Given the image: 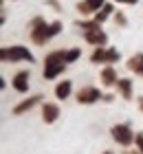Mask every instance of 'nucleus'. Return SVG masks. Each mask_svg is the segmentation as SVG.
Segmentation results:
<instances>
[{"label":"nucleus","mask_w":143,"mask_h":154,"mask_svg":"<svg viewBox=\"0 0 143 154\" xmlns=\"http://www.w3.org/2000/svg\"><path fill=\"white\" fill-rule=\"evenodd\" d=\"M40 99H42V97H40V95H35V97H31V99H26V101H22V103H18V106L13 108V115H22V112H26V110H31Z\"/></svg>","instance_id":"nucleus-12"},{"label":"nucleus","mask_w":143,"mask_h":154,"mask_svg":"<svg viewBox=\"0 0 143 154\" xmlns=\"http://www.w3.org/2000/svg\"><path fill=\"white\" fill-rule=\"evenodd\" d=\"M57 117H60V108H57L55 103H46L44 110H42V119H44V123H53Z\"/></svg>","instance_id":"nucleus-10"},{"label":"nucleus","mask_w":143,"mask_h":154,"mask_svg":"<svg viewBox=\"0 0 143 154\" xmlns=\"http://www.w3.org/2000/svg\"><path fill=\"white\" fill-rule=\"evenodd\" d=\"M128 68L134 71V73H139L143 77V53H139V55H134V57L128 60Z\"/></svg>","instance_id":"nucleus-13"},{"label":"nucleus","mask_w":143,"mask_h":154,"mask_svg":"<svg viewBox=\"0 0 143 154\" xmlns=\"http://www.w3.org/2000/svg\"><path fill=\"white\" fill-rule=\"evenodd\" d=\"M44 77L46 79H53V77H57L64 68H66L68 64V51H53L46 55L44 60Z\"/></svg>","instance_id":"nucleus-1"},{"label":"nucleus","mask_w":143,"mask_h":154,"mask_svg":"<svg viewBox=\"0 0 143 154\" xmlns=\"http://www.w3.org/2000/svg\"><path fill=\"white\" fill-rule=\"evenodd\" d=\"M110 11H112V5H104V7H101V11H99L97 16H95V22H104V20L110 16Z\"/></svg>","instance_id":"nucleus-16"},{"label":"nucleus","mask_w":143,"mask_h":154,"mask_svg":"<svg viewBox=\"0 0 143 154\" xmlns=\"http://www.w3.org/2000/svg\"><path fill=\"white\" fill-rule=\"evenodd\" d=\"M101 82H104V86H114L119 79H117V71H114L112 66H106L104 71H101Z\"/></svg>","instance_id":"nucleus-11"},{"label":"nucleus","mask_w":143,"mask_h":154,"mask_svg":"<svg viewBox=\"0 0 143 154\" xmlns=\"http://www.w3.org/2000/svg\"><path fill=\"white\" fill-rule=\"evenodd\" d=\"M70 88H73V84H70V82H60V84H57V88H55L57 99H66V97L70 95Z\"/></svg>","instance_id":"nucleus-14"},{"label":"nucleus","mask_w":143,"mask_h":154,"mask_svg":"<svg viewBox=\"0 0 143 154\" xmlns=\"http://www.w3.org/2000/svg\"><path fill=\"white\" fill-rule=\"evenodd\" d=\"M117 2H126V5H134L137 0H117Z\"/></svg>","instance_id":"nucleus-19"},{"label":"nucleus","mask_w":143,"mask_h":154,"mask_svg":"<svg viewBox=\"0 0 143 154\" xmlns=\"http://www.w3.org/2000/svg\"><path fill=\"white\" fill-rule=\"evenodd\" d=\"M139 154H143V152H139Z\"/></svg>","instance_id":"nucleus-22"},{"label":"nucleus","mask_w":143,"mask_h":154,"mask_svg":"<svg viewBox=\"0 0 143 154\" xmlns=\"http://www.w3.org/2000/svg\"><path fill=\"white\" fill-rule=\"evenodd\" d=\"M84 38L86 42H90V44H95V46H104L106 42H108V38H106V33L99 29H90V31H84Z\"/></svg>","instance_id":"nucleus-7"},{"label":"nucleus","mask_w":143,"mask_h":154,"mask_svg":"<svg viewBox=\"0 0 143 154\" xmlns=\"http://www.w3.org/2000/svg\"><path fill=\"white\" fill-rule=\"evenodd\" d=\"M110 134H112V139L117 143H121V145H130L134 139H137V134L130 130V125H123V123H119V125H112V130H110Z\"/></svg>","instance_id":"nucleus-4"},{"label":"nucleus","mask_w":143,"mask_h":154,"mask_svg":"<svg viewBox=\"0 0 143 154\" xmlns=\"http://www.w3.org/2000/svg\"><path fill=\"white\" fill-rule=\"evenodd\" d=\"M104 154H114V152H104Z\"/></svg>","instance_id":"nucleus-21"},{"label":"nucleus","mask_w":143,"mask_h":154,"mask_svg":"<svg viewBox=\"0 0 143 154\" xmlns=\"http://www.w3.org/2000/svg\"><path fill=\"white\" fill-rule=\"evenodd\" d=\"M99 99H101V93H99V88H92V86H86L77 93V101L79 103H95Z\"/></svg>","instance_id":"nucleus-6"},{"label":"nucleus","mask_w":143,"mask_h":154,"mask_svg":"<svg viewBox=\"0 0 143 154\" xmlns=\"http://www.w3.org/2000/svg\"><path fill=\"white\" fill-rule=\"evenodd\" d=\"M139 106H141V110H143V97H141V99H139Z\"/></svg>","instance_id":"nucleus-20"},{"label":"nucleus","mask_w":143,"mask_h":154,"mask_svg":"<svg viewBox=\"0 0 143 154\" xmlns=\"http://www.w3.org/2000/svg\"><path fill=\"white\" fill-rule=\"evenodd\" d=\"M13 88H16L18 93H26L29 90V71H20L13 77Z\"/></svg>","instance_id":"nucleus-8"},{"label":"nucleus","mask_w":143,"mask_h":154,"mask_svg":"<svg viewBox=\"0 0 143 154\" xmlns=\"http://www.w3.org/2000/svg\"><path fill=\"white\" fill-rule=\"evenodd\" d=\"M104 7V0H84V2L77 5L79 13H92V11H99Z\"/></svg>","instance_id":"nucleus-9"},{"label":"nucleus","mask_w":143,"mask_h":154,"mask_svg":"<svg viewBox=\"0 0 143 154\" xmlns=\"http://www.w3.org/2000/svg\"><path fill=\"white\" fill-rule=\"evenodd\" d=\"M33 26H35V29L31 31V38H33V42H38V44H46V42L51 40L53 35H57V33H60V29H62V24H60V22H51V24H46L42 18L35 20Z\"/></svg>","instance_id":"nucleus-2"},{"label":"nucleus","mask_w":143,"mask_h":154,"mask_svg":"<svg viewBox=\"0 0 143 154\" xmlns=\"http://www.w3.org/2000/svg\"><path fill=\"white\" fill-rule=\"evenodd\" d=\"M134 143H137L139 152H143V132H141V134H137V139H134Z\"/></svg>","instance_id":"nucleus-17"},{"label":"nucleus","mask_w":143,"mask_h":154,"mask_svg":"<svg viewBox=\"0 0 143 154\" xmlns=\"http://www.w3.org/2000/svg\"><path fill=\"white\" fill-rule=\"evenodd\" d=\"M117 22H119V24H126V18L121 16V13H117Z\"/></svg>","instance_id":"nucleus-18"},{"label":"nucleus","mask_w":143,"mask_h":154,"mask_svg":"<svg viewBox=\"0 0 143 154\" xmlns=\"http://www.w3.org/2000/svg\"><path fill=\"white\" fill-rule=\"evenodd\" d=\"M2 60H11V62H33V55L29 48L24 46H11V48H2Z\"/></svg>","instance_id":"nucleus-3"},{"label":"nucleus","mask_w":143,"mask_h":154,"mask_svg":"<svg viewBox=\"0 0 143 154\" xmlns=\"http://www.w3.org/2000/svg\"><path fill=\"white\" fill-rule=\"evenodd\" d=\"M117 88L121 90V95H123L126 99H130V97H132V82L130 79H119L117 82Z\"/></svg>","instance_id":"nucleus-15"},{"label":"nucleus","mask_w":143,"mask_h":154,"mask_svg":"<svg viewBox=\"0 0 143 154\" xmlns=\"http://www.w3.org/2000/svg\"><path fill=\"white\" fill-rule=\"evenodd\" d=\"M117 60H119V53L114 51V48H106V46H97V51L90 55L92 64H97V62L99 64H101V62H108L110 64V62H117Z\"/></svg>","instance_id":"nucleus-5"}]
</instances>
